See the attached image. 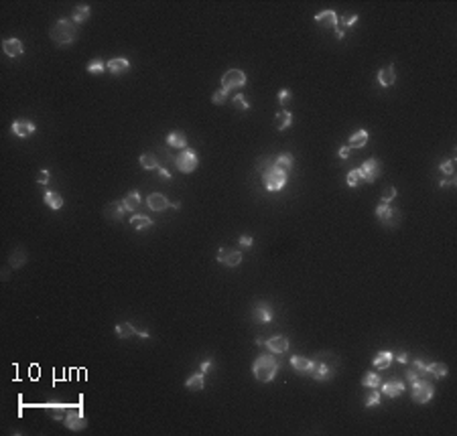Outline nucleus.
Here are the masks:
<instances>
[{
  "label": "nucleus",
  "instance_id": "58836bf2",
  "mask_svg": "<svg viewBox=\"0 0 457 436\" xmlns=\"http://www.w3.org/2000/svg\"><path fill=\"white\" fill-rule=\"evenodd\" d=\"M380 404V392H378V388H374L368 396H366V400H364V406L366 408H372V406H378Z\"/></svg>",
  "mask_w": 457,
  "mask_h": 436
},
{
  "label": "nucleus",
  "instance_id": "412c9836",
  "mask_svg": "<svg viewBox=\"0 0 457 436\" xmlns=\"http://www.w3.org/2000/svg\"><path fill=\"white\" fill-rule=\"evenodd\" d=\"M394 81H396L394 65H386V67H382V69L378 71V84H380L382 87H390V86H394Z\"/></svg>",
  "mask_w": 457,
  "mask_h": 436
},
{
  "label": "nucleus",
  "instance_id": "7c9ffc66",
  "mask_svg": "<svg viewBox=\"0 0 457 436\" xmlns=\"http://www.w3.org/2000/svg\"><path fill=\"white\" fill-rule=\"evenodd\" d=\"M274 167H276V169H280V171H285V173H289V171L295 167V158H293V154H289V153L278 154V158L274 160Z\"/></svg>",
  "mask_w": 457,
  "mask_h": 436
},
{
  "label": "nucleus",
  "instance_id": "b1692460",
  "mask_svg": "<svg viewBox=\"0 0 457 436\" xmlns=\"http://www.w3.org/2000/svg\"><path fill=\"white\" fill-rule=\"evenodd\" d=\"M185 388L189 390V392H201V390L206 388V373L197 371V373H193L191 377H187Z\"/></svg>",
  "mask_w": 457,
  "mask_h": 436
},
{
  "label": "nucleus",
  "instance_id": "0eeeda50",
  "mask_svg": "<svg viewBox=\"0 0 457 436\" xmlns=\"http://www.w3.org/2000/svg\"><path fill=\"white\" fill-rule=\"evenodd\" d=\"M175 165H177V169L185 174H189L193 173L197 167H199V156L195 151H191V148H183L181 154L175 158Z\"/></svg>",
  "mask_w": 457,
  "mask_h": 436
},
{
  "label": "nucleus",
  "instance_id": "37998d69",
  "mask_svg": "<svg viewBox=\"0 0 457 436\" xmlns=\"http://www.w3.org/2000/svg\"><path fill=\"white\" fill-rule=\"evenodd\" d=\"M358 22V15H345V17H342V19H338V26L343 31L345 26H354Z\"/></svg>",
  "mask_w": 457,
  "mask_h": 436
},
{
  "label": "nucleus",
  "instance_id": "a19ab883",
  "mask_svg": "<svg viewBox=\"0 0 457 436\" xmlns=\"http://www.w3.org/2000/svg\"><path fill=\"white\" fill-rule=\"evenodd\" d=\"M232 104L238 108V110H242V112H248V110H250V104H248V100H246L242 93L234 95V98H232Z\"/></svg>",
  "mask_w": 457,
  "mask_h": 436
},
{
  "label": "nucleus",
  "instance_id": "1a4fd4ad",
  "mask_svg": "<svg viewBox=\"0 0 457 436\" xmlns=\"http://www.w3.org/2000/svg\"><path fill=\"white\" fill-rule=\"evenodd\" d=\"M246 81H248V77H246V73L242 71V69H230V71H226L222 75V89L230 91V89L244 87Z\"/></svg>",
  "mask_w": 457,
  "mask_h": 436
},
{
  "label": "nucleus",
  "instance_id": "680f3d73",
  "mask_svg": "<svg viewBox=\"0 0 457 436\" xmlns=\"http://www.w3.org/2000/svg\"><path fill=\"white\" fill-rule=\"evenodd\" d=\"M171 207H173V209H181V203H179V201H177V203H171Z\"/></svg>",
  "mask_w": 457,
  "mask_h": 436
},
{
  "label": "nucleus",
  "instance_id": "423d86ee",
  "mask_svg": "<svg viewBox=\"0 0 457 436\" xmlns=\"http://www.w3.org/2000/svg\"><path fill=\"white\" fill-rule=\"evenodd\" d=\"M374 213H376V217H378V219L382 221V225H386V227H398L400 217H402L398 209L390 207V203H384V201L374 209Z\"/></svg>",
  "mask_w": 457,
  "mask_h": 436
},
{
  "label": "nucleus",
  "instance_id": "7ed1b4c3",
  "mask_svg": "<svg viewBox=\"0 0 457 436\" xmlns=\"http://www.w3.org/2000/svg\"><path fill=\"white\" fill-rule=\"evenodd\" d=\"M262 181H264L266 191L274 193V191H280L287 185V173L276 169L274 162L264 160V165H262Z\"/></svg>",
  "mask_w": 457,
  "mask_h": 436
},
{
  "label": "nucleus",
  "instance_id": "79ce46f5",
  "mask_svg": "<svg viewBox=\"0 0 457 436\" xmlns=\"http://www.w3.org/2000/svg\"><path fill=\"white\" fill-rule=\"evenodd\" d=\"M345 183H347V187H358L360 183H362V179H360V171L358 169H352L347 173V176H345Z\"/></svg>",
  "mask_w": 457,
  "mask_h": 436
},
{
  "label": "nucleus",
  "instance_id": "bb28decb",
  "mask_svg": "<svg viewBox=\"0 0 457 436\" xmlns=\"http://www.w3.org/2000/svg\"><path fill=\"white\" fill-rule=\"evenodd\" d=\"M291 365H293L295 371L309 373V370H311V365H313V359H307V357H303V355H293V357H291Z\"/></svg>",
  "mask_w": 457,
  "mask_h": 436
},
{
  "label": "nucleus",
  "instance_id": "bf43d9fd",
  "mask_svg": "<svg viewBox=\"0 0 457 436\" xmlns=\"http://www.w3.org/2000/svg\"><path fill=\"white\" fill-rule=\"evenodd\" d=\"M335 37H338L340 41H343V39H345V31H342L340 26H338V29H335Z\"/></svg>",
  "mask_w": 457,
  "mask_h": 436
},
{
  "label": "nucleus",
  "instance_id": "de8ad7c7",
  "mask_svg": "<svg viewBox=\"0 0 457 436\" xmlns=\"http://www.w3.org/2000/svg\"><path fill=\"white\" fill-rule=\"evenodd\" d=\"M439 169H441L443 173H445L447 176H449V174H453V171H455V160L451 158V160H445V162H441V165H439Z\"/></svg>",
  "mask_w": 457,
  "mask_h": 436
},
{
  "label": "nucleus",
  "instance_id": "393cba45",
  "mask_svg": "<svg viewBox=\"0 0 457 436\" xmlns=\"http://www.w3.org/2000/svg\"><path fill=\"white\" fill-rule=\"evenodd\" d=\"M140 203H142V199H140V193H138V191H130V193H126L124 199H122L124 209L130 211V213L137 211V209L140 207Z\"/></svg>",
  "mask_w": 457,
  "mask_h": 436
},
{
  "label": "nucleus",
  "instance_id": "13d9d810",
  "mask_svg": "<svg viewBox=\"0 0 457 436\" xmlns=\"http://www.w3.org/2000/svg\"><path fill=\"white\" fill-rule=\"evenodd\" d=\"M159 174H160V179H167V181H171V173H169L165 167H159Z\"/></svg>",
  "mask_w": 457,
  "mask_h": 436
},
{
  "label": "nucleus",
  "instance_id": "864d4df0",
  "mask_svg": "<svg viewBox=\"0 0 457 436\" xmlns=\"http://www.w3.org/2000/svg\"><path fill=\"white\" fill-rule=\"evenodd\" d=\"M211 367H213V361H211V359H206V361H201L199 371H201V373H207V371L211 370Z\"/></svg>",
  "mask_w": 457,
  "mask_h": 436
},
{
  "label": "nucleus",
  "instance_id": "e433bc0d",
  "mask_svg": "<svg viewBox=\"0 0 457 436\" xmlns=\"http://www.w3.org/2000/svg\"><path fill=\"white\" fill-rule=\"evenodd\" d=\"M24 262H26L24 250H23V248H21V250H15V254L10 256V266H12V268H23Z\"/></svg>",
  "mask_w": 457,
  "mask_h": 436
},
{
  "label": "nucleus",
  "instance_id": "9b49d317",
  "mask_svg": "<svg viewBox=\"0 0 457 436\" xmlns=\"http://www.w3.org/2000/svg\"><path fill=\"white\" fill-rule=\"evenodd\" d=\"M218 262L224 264V266H228V268H236V266H240V262H242V252L224 246V248L218 250Z\"/></svg>",
  "mask_w": 457,
  "mask_h": 436
},
{
  "label": "nucleus",
  "instance_id": "a878e982",
  "mask_svg": "<svg viewBox=\"0 0 457 436\" xmlns=\"http://www.w3.org/2000/svg\"><path fill=\"white\" fill-rule=\"evenodd\" d=\"M43 201H45V205H47L51 211H59V209L63 207V197H61L59 193H55V191H45Z\"/></svg>",
  "mask_w": 457,
  "mask_h": 436
},
{
  "label": "nucleus",
  "instance_id": "4be33fe9",
  "mask_svg": "<svg viewBox=\"0 0 457 436\" xmlns=\"http://www.w3.org/2000/svg\"><path fill=\"white\" fill-rule=\"evenodd\" d=\"M392 361H394L392 351H380V353H376V357L372 359V365L376 370H388V367L392 365Z\"/></svg>",
  "mask_w": 457,
  "mask_h": 436
},
{
  "label": "nucleus",
  "instance_id": "473e14b6",
  "mask_svg": "<svg viewBox=\"0 0 457 436\" xmlns=\"http://www.w3.org/2000/svg\"><path fill=\"white\" fill-rule=\"evenodd\" d=\"M114 333H116V337H120V339H128V337H132L134 333H137V329H134L132 323H118V325L114 327Z\"/></svg>",
  "mask_w": 457,
  "mask_h": 436
},
{
  "label": "nucleus",
  "instance_id": "4d7b16f0",
  "mask_svg": "<svg viewBox=\"0 0 457 436\" xmlns=\"http://www.w3.org/2000/svg\"><path fill=\"white\" fill-rule=\"evenodd\" d=\"M407 379H409V384H412V381L419 379V375H416V371H412L411 367H409V370H407Z\"/></svg>",
  "mask_w": 457,
  "mask_h": 436
},
{
  "label": "nucleus",
  "instance_id": "f3484780",
  "mask_svg": "<svg viewBox=\"0 0 457 436\" xmlns=\"http://www.w3.org/2000/svg\"><path fill=\"white\" fill-rule=\"evenodd\" d=\"M2 51L6 53L8 57H12V59H17V57H21L23 53H24V47H23V41L21 39H4L2 41Z\"/></svg>",
  "mask_w": 457,
  "mask_h": 436
},
{
  "label": "nucleus",
  "instance_id": "09e8293b",
  "mask_svg": "<svg viewBox=\"0 0 457 436\" xmlns=\"http://www.w3.org/2000/svg\"><path fill=\"white\" fill-rule=\"evenodd\" d=\"M49 179H51V171H47V169H41V171H39V174H37V183H39V185H47Z\"/></svg>",
  "mask_w": 457,
  "mask_h": 436
},
{
  "label": "nucleus",
  "instance_id": "4468645a",
  "mask_svg": "<svg viewBox=\"0 0 457 436\" xmlns=\"http://www.w3.org/2000/svg\"><path fill=\"white\" fill-rule=\"evenodd\" d=\"M126 213H128V211L124 209L122 201H112V203H108V205L104 207V215H106V219L116 221V223H118V221H122Z\"/></svg>",
  "mask_w": 457,
  "mask_h": 436
},
{
  "label": "nucleus",
  "instance_id": "8fccbe9b",
  "mask_svg": "<svg viewBox=\"0 0 457 436\" xmlns=\"http://www.w3.org/2000/svg\"><path fill=\"white\" fill-rule=\"evenodd\" d=\"M276 98H278V104L280 106H287L289 104V100H291V91L285 87V89H278V95H276Z\"/></svg>",
  "mask_w": 457,
  "mask_h": 436
},
{
  "label": "nucleus",
  "instance_id": "052dcab7",
  "mask_svg": "<svg viewBox=\"0 0 457 436\" xmlns=\"http://www.w3.org/2000/svg\"><path fill=\"white\" fill-rule=\"evenodd\" d=\"M137 335H138V337H142V339H149V337H151V333L146 331V329H140V331H137Z\"/></svg>",
  "mask_w": 457,
  "mask_h": 436
},
{
  "label": "nucleus",
  "instance_id": "6e6d98bb",
  "mask_svg": "<svg viewBox=\"0 0 457 436\" xmlns=\"http://www.w3.org/2000/svg\"><path fill=\"white\" fill-rule=\"evenodd\" d=\"M338 156L345 160V158L349 156V146H342V148H340V151H338Z\"/></svg>",
  "mask_w": 457,
  "mask_h": 436
},
{
  "label": "nucleus",
  "instance_id": "ddd939ff",
  "mask_svg": "<svg viewBox=\"0 0 457 436\" xmlns=\"http://www.w3.org/2000/svg\"><path fill=\"white\" fill-rule=\"evenodd\" d=\"M252 321L256 325H266L273 321V308L266 303H256L252 308Z\"/></svg>",
  "mask_w": 457,
  "mask_h": 436
},
{
  "label": "nucleus",
  "instance_id": "a18cd8bd",
  "mask_svg": "<svg viewBox=\"0 0 457 436\" xmlns=\"http://www.w3.org/2000/svg\"><path fill=\"white\" fill-rule=\"evenodd\" d=\"M396 199V187H384L382 191V201L384 203H392Z\"/></svg>",
  "mask_w": 457,
  "mask_h": 436
},
{
  "label": "nucleus",
  "instance_id": "c756f323",
  "mask_svg": "<svg viewBox=\"0 0 457 436\" xmlns=\"http://www.w3.org/2000/svg\"><path fill=\"white\" fill-rule=\"evenodd\" d=\"M90 6L88 4H79V6H75L73 8V12H71V21L75 22V24H84L88 19H90Z\"/></svg>",
  "mask_w": 457,
  "mask_h": 436
},
{
  "label": "nucleus",
  "instance_id": "20e7f679",
  "mask_svg": "<svg viewBox=\"0 0 457 436\" xmlns=\"http://www.w3.org/2000/svg\"><path fill=\"white\" fill-rule=\"evenodd\" d=\"M327 355H329V353H327ZM327 355H325V353H319V355L313 359V365H311V370H309V375H311L315 381H329L335 375L338 365H329L327 363Z\"/></svg>",
  "mask_w": 457,
  "mask_h": 436
},
{
  "label": "nucleus",
  "instance_id": "c9c22d12",
  "mask_svg": "<svg viewBox=\"0 0 457 436\" xmlns=\"http://www.w3.org/2000/svg\"><path fill=\"white\" fill-rule=\"evenodd\" d=\"M140 167H142V169H146V171L159 169V160H157V156H155V154L144 153V154H140Z\"/></svg>",
  "mask_w": 457,
  "mask_h": 436
},
{
  "label": "nucleus",
  "instance_id": "c85d7f7f",
  "mask_svg": "<svg viewBox=\"0 0 457 436\" xmlns=\"http://www.w3.org/2000/svg\"><path fill=\"white\" fill-rule=\"evenodd\" d=\"M427 373L433 379H441L449 373V367L445 363H427Z\"/></svg>",
  "mask_w": 457,
  "mask_h": 436
},
{
  "label": "nucleus",
  "instance_id": "5fc2aeb1",
  "mask_svg": "<svg viewBox=\"0 0 457 436\" xmlns=\"http://www.w3.org/2000/svg\"><path fill=\"white\" fill-rule=\"evenodd\" d=\"M394 359H396L398 363H409V355H407L405 351H400V353H396V355H394Z\"/></svg>",
  "mask_w": 457,
  "mask_h": 436
},
{
  "label": "nucleus",
  "instance_id": "dca6fc26",
  "mask_svg": "<svg viewBox=\"0 0 457 436\" xmlns=\"http://www.w3.org/2000/svg\"><path fill=\"white\" fill-rule=\"evenodd\" d=\"M264 345L271 353H274V355L276 353H287L289 351V339L285 335H274L271 339H266Z\"/></svg>",
  "mask_w": 457,
  "mask_h": 436
},
{
  "label": "nucleus",
  "instance_id": "39448f33",
  "mask_svg": "<svg viewBox=\"0 0 457 436\" xmlns=\"http://www.w3.org/2000/svg\"><path fill=\"white\" fill-rule=\"evenodd\" d=\"M411 396L416 404H429L435 396V386L429 381L427 377H419L416 381H412V392Z\"/></svg>",
  "mask_w": 457,
  "mask_h": 436
},
{
  "label": "nucleus",
  "instance_id": "a211bd4d",
  "mask_svg": "<svg viewBox=\"0 0 457 436\" xmlns=\"http://www.w3.org/2000/svg\"><path fill=\"white\" fill-rule=\"evenodd\" d=\"M315 22L327 26V29H338V15H335V10H321L315 15Z\"/></svg>",
  "mask_w": 457,
  "mask_h": 436
},
{
  "label": "nucleus",
  "instance_id": "ea45409f",
  "mask_svg": "<svg viewBox=\"0 0 457 436\" xmlns=\"http://www.w3.org/2000/svg\"><path fill=\"white\" fill-rule=\"evenodd\" d=\"M411 370L416 371V375H419V377H429V373H427V363H423L421 359H414V361L411 363Z\"/></svg>",
  "mask_w": 457,
  "mask_h": 436
},
{
  "label": "nucleus",
  "instance_id": "cd10ccee",
  "mask_svg": "<svg viewBox=\"0 0 457 436\" xmlns=\"http://www.w3.org/2000/svg\"><path fill=\"white\" fill-rule=\"evenodd\" d=\"M368 132L366 130H356L352 136H349V142H347V146L349 148H364L366 144H368Z\"/></svg>",
  "mask_w": 457,
  "mask_h": 436
},
{
  "label": "nucleus",
  "instance_id": "6ab92c4d",
  "mask_svg": "<svg viewBox=\"0 0 457 436\" xmlns=\"http://www.w3.org/2000/svg\"><path fill=\"white\" fill-rule=\"evenodd\" d=\"M106 69H108L110 73H114V75H122V73H126L130 69V61L126 57H114V59H110L108 63H106Z\"/></svg>",
  "mask_w": 457,
  "mask_h": 436
},
{
  "label": "nucleus",
  "instance_id": "4c0bfd02",
  "mask_svg": "<svg viewBox=\"0 0 457 436\" xmlns=\"http://www.w3.org/2000/svg\"><path fill=\"white\" fill-rule=\"evenodd\" d=\"M106 69V63L102 61V59H91L90 63H88V73H91V75H98V73H102Z\"/></svg>",
  "mask_w": 457,
  "mask_h": 436
},
{
  "label": "nucleus",
  "instance_id": "5701e85b",
  "mask_svg": "<svg viewBox=\"0 0 457 436\" xmlns=\"http://www.w3.org/2000/svg\"><path fill=\"white\" fill-rule=\"evenodd\" d=\"M167 144H169V146H173V148H179V151L187 148V136H185V132H181V130H173V132H169V136H167Z\"/></svg>",
  "mask_w": 457,
  "mask_h": 436
},
{
  "label": "nucleus",
  "instance_id": "2eb2a0df",
  "mask_svg": "<svg viewBox=\"0 0 457 436\" xmlns=\"http://www.w3.org/2000/svg\"><path fill=\"white\" fill-rule=\"evenodd\" d=\"M380 388H382V393L386 398H398L400 393L405 392V381H400L398 377H392L388 381H382Z\"/></svg>",
  "mask_w": 457,
  "mask_h": 436
},
{
  "label": "nucleus",
  "instance_id": "6e6552de",
  "mask_svg": "<svg viewBox=\"0 0 457 436\" xmlns=\"http://www.w3.org/2000/svg\"><path fill=\"white\" fill-rule=\"evenodd\" d=\"M358 171H360L362 183H374L382 174V162L376 160V158H368V160H364V165H362Z\"/></svg>",
  "mask_w": 457,
  "mask_h": 436
},
{
  "label": "nucleus",
  "instance_id": "3c124183",
  "mask_svg": "<svg viewBox=\"0 0 457 436\" xmlns=\"http://www.w3.org/2000/svg\"><path fill=\"white\" fill-rule=\"evenodd\" d=\"M457 185V179H455V174H449L447 179H443V181H439V187L441 189H449V187H455Z\"/></svg>",
  "mask_w": 457,
  "mask_h": 436
},
{
  "label": "nucleus",
  "instance_id": "9d476101",
  "mask_svg": "<svg viewBox=\"0 0 457 436\" xmlns=\"http://www.w3.org/2000/svg\"><path fill=\"white\" fill-rule=\"evenodd\" d=\"M63 424L67 426V430L82 432V430H86V426H88V420H86V416L79 412V410H67Z\"/></svg>",
  "mask_w": 457,
  "mask_h": 436
},
{
  "label": "nucleus",
  "instance_id": "49530a36",
  "mask_svg": "<svg viewBox=\"0 0 457 436\" xmlns=\"http://www.w3.org/2000/svg\"><path fill=\"white\" fill-rule=\"evenodd\" d=\"M65 414H67V408L63 406H51V416L55 420H65Z\"/></svg>",
  "mask_w": 457,
  "mask_h": 436
},
{
  "label": "nucleus",
  "instance_id": "2f4dec72",
  "mask_svg": "<svg viewBox=\"0 0 457 436\" xmlns=\"http://www.w3.org/2000/svg\"><path fill=\"white\" fill-rule=\"evenodd\" d=\"M130 225H132V229H146V227H151L153 225V219H151V217L149 215H132L130 217Z\"/></svg>",
  "mask_w": 457,
  "mask_h": 436
},
{
  "label": "nucleus",
  "instance_id": "f704fd0d",
  "mask_svg": "<svg viewBox=\"0 0 457 436\" xmlns=\"http://www.w3.org/2000/svg\"><path fill=\"white\" fill-rule=\"evenodd\" d=\"M380 384H382V377L376 373V371H368V373L364 375V379H362V386H364V388H370V390L380 388Z\"/></svg>",
  "mask_w": 457,
  "mask_h": 436
},
{
  "label": "nucleus",
  "instance_id": "aec40b11",
  "mask_svg": "<svg viewBox=\"0 0 457 436\" xmlns=\"http://www.w3.org/2000/svg\"><path fill=\"white\" fill-rule=\"evenodd\" d=\"M146 205H149V209L160 213V211H165V209L171 205V203H169V199H167L163 193H151L149 199H146Z\"/></svg>",
  "mask_w": 457,
  "mask_h": 436
},
{
  "label": "nucleus",
  "instance_id": "f8f14e48",
  "mask_svg": "<svg viewBox=\"0 0 457 436\" xmlns=\"http://www.w3.org/2000/svg\"><path fill=\"white\" fill-rule=\"evenodd\" d=\"M10 130H12V134H15V136H19V138H29L31 134L37 132V126H35V122L21 118V120H15V122H12Z\"/></svg>",
  "mask_w": 457,
  "mask_h": 436
},
{
  "label": "nucleus",
  "instance_id": "603ef678",
  "mask_svg": "<svg viewBox=\"0 0 457 436\" xmlns=\"http://www.w3.org/2000/svg\"><path fill=\"white\" fill-rule=\"evenodd\" d=\"M252 243H254V240H252V236H248V234L240 238V246H242V248H250Z\"/></svg>",
  "mask_w": 457,
  "mask_h": 436
},
{
  "label": "nucleus",
  "instance_id": "72a5a7b5",
  "mask_svg": "<svg viewBox=\"0 0 457 436\" xmlns=\"http://www.w3.org/2000/svg\"><path fill=\"white\" fill-rule=\"evenodd\" d=\"M276 128L280 130V132H283V130H287L291 124H293V114L289 112V110H283V112H278L276 114Z\"/></svg>",
  "mask_w": 457,
  "mask_h": 436
},
{
  "label": "nucleus",
  "instance_id": "f257e3e1",
  "mask_svg": "<svg viewBox=\"0 0 457 436\" xmlns=\"http://www.w3.org/2000/svg\"><path fill=\"white\" fill-rule=\"evenodd\" d=\"M278 361L274 357V353H262V355H258L256 359H254L252 363V373L254 377H256L258 381H262V384H268V381H273L276 371H278Z\"/></svg>",
  "mask_w": 457,
  "mask_h": 436
},
{
  "label": "nucleus",
  "instance_id": "f03ea898",
  "mask_svg": "<svg viewBox=\"0 0 457 436\" xmlns=\"http://www.w3.org/2000/svg\"><path fill=\"white\" fill-rule=\"evenodd\" d=\"M49 35H51V41H55V45H59V47L71 45L77 39V24L71 19H59L51 26Z\"/></svg>",
  "mask_w": 457,
  "mask_h": 436
},
{
  "label": "nucleus",
  "instance_id": "c03bdc74",
  "mask_svg": "<svg viewBox=\"0 0 457 436\" xmlns=\"http://www.w3.org/2000/svg\"><path fill=\"white\" fill-rule=\"evenodd\" d=\"M226 100H228V91L226 89H216V91H213V95H211V102L216 104V106L226 104Z\"/></svg>",
  "mask_w": 457,
  "mask_h": 436
}]
</instances>
